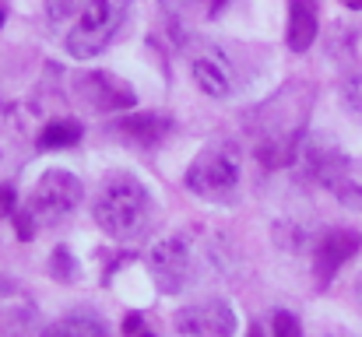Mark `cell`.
Returning a JSON list of instances; mask_svg holds the SVG:
<instances>
[{"label":"cell","mask_w":362,"mask_h":337,"mask_svg":"<svg viewBox=\"0 0 362 337\" xmlns=\"http://www.w3.org/2000/svg\"><path fill=\"white\" fill-rule=\"evenodd\" d=\"M81 141V123L78 119H53L42 126L39 134V148L42 151H57V148H74Z\"/></svg>","instance_id":"4fadbf2b"},{"label":"cell","mask_w":362,"mask_h":337,"mask_svg":"<svg viewBox=\"0 0 362 337\" xmlns=\"http://www.w3.org/2000/svg\"><path fill=\"white\" fill-rule=\"evenodd\" d=\"M117 130L123 137H130L134 144H141V148H158L169 137L173 119L165 112H130V116H123L117 123Z\"/></svg>","instance_id":"9c48e42d"},{"label":"cell","mask_w":362,"mask_h":337,"mask_svg":"<svg viewBox=\"0 0 362 337\" xmlns=\"http://www.w3.org/2000/svg\"><path fill=\"white\" fill-rule=\"evenodd\" d=\"M345 99H349V106L359 112V119H362V74L349 81V92H345Z\"/></svg>","instance_id":"e0dca14e"},{"label":"cell","mask_w":362,"mask_h":337,"mask_svg":"<svg viewBox=\"0 0 362 337\" xmlns=\"http://www.w3.org/2000/svg\"><path fill=\"white\" fill-rule=\"evenodd\" d=\"M317 39V4L313 0H288V28L285 42L292 53H306Z\"/></svg>","instance_id":"30bf717a"},{"label":"cell","mask_w":362,"mask_h":337,"mask_svg":"<svg viewBox=\"0 0 362 337\" xmlns=\"http://www.w3.org/2000/svg\"><path fill=\"white\" fill-rule=\"evenodd\" d=\"M345 7H352V11H362V0H341Z\"/></svg>","instance_id":"ffe728a7"},{"label":"cell","mask_w":362,"mask_h":337,"mask_svg":"<svg viewBox=\"0 0 362 337\" xmlns=\"http://www.w3.org/2000/svg\"><path fill=\"white\" fill-rule=\"evenodd\" d=\"M190 74H194L197 88L204 95H211V99H226L233 92V78L215 57H194L190 60Z\"/></svg>","instance_id":"8fae6325"},{"label":"cell","mask_w":362,"mask_h":337,"mask_svg":"<svg viewBox=\"0 0 362 337\" xmlns=\"http://www.w3.org/2000/svg\"><path fill=\"white\" fill-rule=\"evenodd\" d=\"M49 274H53L57 281H74V278H78V264H74V256H71L67 246H57V249H53V256H49Z\"/></svg>","instance_id":"5bb4252c"},{"label":"cell","mask_w":362,"mask_h":337,"mask_svg":"<svg viewBox=\"0 0 362 337\" xmlns=\"http://www.w3.org/2000/svg\"><path fill=\"white\" fill-rule=\"evenodd\" d=\"M123 337H151L144 331V320L137 317V313H130L127 320H123Z\"/></svg>","instance_id":"ac0fdd59"},{"label":"cell","mask_w":362,"mask_h":337,"mask_svg":"<svg viewBox=\"0 0 362 337\" xmlns=\"http://www.w3.org/2000/svg\"><path fill=\"white\" fill-rule=\"evenodd\" d=\"M176 337H233L236 334V313L222 299H208L197 306H187L173 317Z\"/></svg>","instance_id":"8992f818"},{"label":"cell","mask_w":362,"mask_h":337,"mask_svg":"<svg viewBox=\"0 0 362 337\" xmlns=\"http://www.w3.org/2000/svg\"><path fill=\"white\" fill-rule=\"evenodd\" d=\"M11 288H14V285H7V281H4V278H0V295H7V292H11Z\"/></svg>","instance_id":"44dd1931"},{"label":"cell","mask_w":362,"mask_h":337,"mask_svg":"<svg viewBox=\"0 0 362 337\" xmlns=\"http://www.w3.org/2000/svg\"><path fill=\"white\" fill-rule=\"evenodd\" d=\"M250 337H264V334H260V331H257V327H253V331H250Z\"/></svg>","instance_id":"603a6c76"},{"label":"cell","mask_w":362,"mask_h":337,"mask_svg":"<svg viewBox=\"0 0 362 337\" xmlns=\"http://www.w3.org/2000/svg\"><path fill=\"white\" fill-rule=\"evenodd\" d=\"M92 215H95L99 228L113 239L137 235L148 222V190H144V183L134 179L130 172L106 176L95 201H92Z\"/></svg>","instance_id":"7a4b0ae2"},{"label":"cell","mask_w":362,"mask_h":337,"mask_svg":"<svg viewBox=\"0 0 362 337\" xmlns=\"http://www.w3.org/2000/svg\"><path fill=\"white\" fill-rule=\"evenodd\" d=\"M240 183V151L233 144L204 148L187 169V190L208 201H226Z\"/></svg>","instance_id":"3957f363"},{"label":"cell","mask_w":362,"mask_h":337,"mask_svg":"<svg viewBox=\"0 0 362 337\" xmlns=\"http://www.w3.org/2000/svg\"><path fill=\"white\" fill-rule=\"evenodd\" d=\"M362 235L352 228H331L327 235H320V242L313 246V278L320 288H327L334 281V274L359 253Z\"/></svg>","instance_id":"ba28073f"},{"label":"cell","mask_w":362,"mask_h":337,"mask_svg":"<svg viewBox=\"0 0 362 337\" xmlns=\"http://www.w3.org/2000/svg\"><path fill=\"white\" fill-rule=\"evenodd\" d=\"M35 215L32 211H14V232H18V239L21 242H28L32 235H35Z\"/></svg>","instance_id":"2e32d148"},{"label":"cell","mask_w":362,"mask_h":337,"mask_svg":"<svg viewBox=\"0 0 362 337\" xmlns=\"http://www.w3.org/2000/svg\"><path fill=\"white\" fill-rule=\"evenodd\" d=\"M42 337H110V331H106V324L99 317L78 313V317H64V320L49 324Z\"/></svg>","instance_id":"7c38bea8"},{"label":"cell","mask_w":362,"mask_h":337,"mask_svg":"<svg viewBox=\"0 0 362 337\" xmlns=\"http://www.w3.org/2000/svg\"><path fill=\"white\" fill-rule=\"evenodd\" d=\"M356 295H359V302H362V278H359V285H356Z\"/></svg>","instance_id":"7402d4cb"},{"label":"cell","mask_w":362,"mask_h":337,"mask_svg":"<svg viewBox=\"0 0 362 337\" xmlns=\"http://www.w3.org/2000/svg\"><path fill=\"white\" fill-rule=\"evenodd\" d=\"M130 0H49V25L60 46L78 57H99L123 28Z\"/></svg>","instance_id":"6da1fadb"},{"label":"cell","mask_w":362,"mask_h":337,"mask_svg":"<svg viewBox=\"0 0 362 337\" xmlns=\"http://www.w3.org/2000/svg\"><path fill=\"white\" fill-rule=\"evenodd\" d=\"M0 25H4V7H0Z\"/></svg>","instance_id":"cb8c5ba5"},{"label":"cell","mask_w":362,"mask_h":337,"mask_svg":"<svg viewBox=\"0 0 362 337\" xmlns=\"http://www.w3.org/2000/svg\"><path fill=\"white\" fill-rule=\"evenodd\" d=\"M271 331L274 337H303V327H299V320L292 317V313H274V324H271Z\"/></svg>","instance_id":"9a60e30c"},{"label":"cell","mask_w":362,"mask_h":337,"mask_svg":"<svg viewBox=\"0 0 362 337\" xmlns=\"http://www.w3.org/2000/svg\"><path fill=\"white\" fill-rule=\"evenodd\" d=\"M0 215H14V190L0 187Z\"/></svg>","instance_id":"d6986e66"},{"label":"cell","mask_w":362,"mask_h":337,"mask_svg":"<svg viewBox=\"0 0 362 337\" xmlns=\"http://www.w3.org/2000/svg\"><path fill=\"white\" fill-rule=\"evenodd\" d=\"M194 267H197V249L190 246V235H169L148 249V271L162 295L183 292L190 285Z\"/></svg>","instance_id":"5b68a950"},{"label":"cell","mask_w":362,"mask_h":337,"mask_svg":"<svg viewBox=\"0 0 362 337\" xmlns=\"http://www.w3.org/2000/svg\"><path fill=\"white\" fill-rule=\"evenodd\" d=\"M81 201H85V187H81V179L74 176V172H67V169H49V172H42V179L35 183V190H32V215H35V222L42 225H57L64 222V218H71L78 208H81Z\"/></svg>","instance_id":"277c9868"},{"label":"cell","mask_w":362,"mask_h":337,"mask_svg":"<svg viewBox=\"0 0 362 337\" xmlns=\"http://www.w3.org/2000/svg\"><path fill=\"white\" fill-rule=\"evenodd\" d=\"M78 99L95 112H127L137 106V95L134 88L110 74V71H88V74H78Z\"/></svg>","instance_id":"52a82bcc"}]
</instances>
